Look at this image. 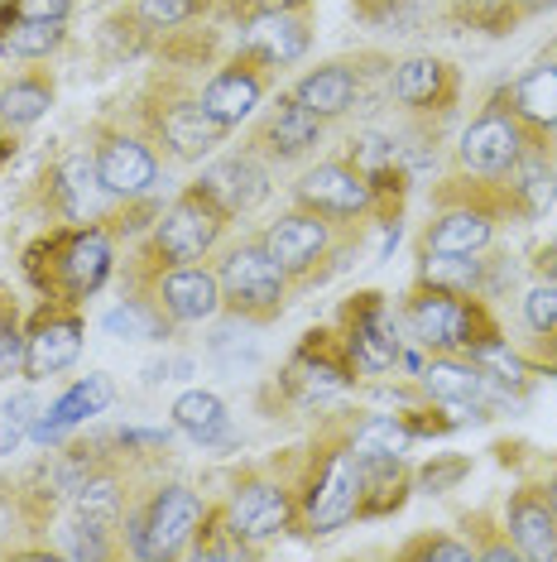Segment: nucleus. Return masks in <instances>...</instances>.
Here are the masks:
<instances>
[{
	"mask_svg": "<svg viewBox=\"0 0 557 562\" xmlns=\"http://www.w3.org/2000/svg\"><path fill=\"white\" fill-rule=\"evenodd\" d=\"M30 408H34L30 394H20V400H10L5 408H0V457L15 452V447H20L24 424H30Z\"/></svg>",
	"mask_w": 557,
	"mask_h": 562,
	"instance_id": "nucleus-40",
	"label": "nucleus"
},
{
	"mask_svg": "<svg viewBox=\"0 0 557 562\" xmlns=\"http://www.w3.org/2000/svg\"><path fill=\"white\" fill-rule=\"evenodd\" d=\"M356 72L351 68H318V72H308L298 87H294V97L303 101V106L312 111V116H322V121H332V116H346L351 106H356Z\"/></svg>",
	"mask_w": 557,
	"mask_h": 562,
	"instance_id": "nucleus-24",
	"label": "nucleus"
},
{
	"mask_svg": "<svg viewBox=\"0 0 557 562\" xmlns=\"http://www.w3.org/2000/svg\"><path fill=\"white\" fill-rule=\"evenodd\" d=\"M111 274V240L106 232H72L54 240V279L62 284V293L72 299H87V293L101 289V279Z\"/></svg>",
	"mask_w": 557,
	"mask_h": 562,
	"instance_id": "nucleus-12",
	"label": "nucleus"
},
{
	"mask_svg": "<svg viewBox=\"0 0 557 562\" xmlns=\"http://www.w3.org/2000/svg\"><path fill=\"white\" fill-rule=\"evenodd\" d=\"M346 356L356 361L361 370H389L399 361V337H395V317L389 308L375 299V293H365V299L351 308V337H346Z\"/></svg>",
	"mask_w": 557,
	"mask_h": 562,
	"instance_id": "nucleus-13",
	"label": "nucleus"
},
{
	"mask_svg": "<svg viewBox=\"0 0 557 562\" xmlns=\"http://www.w3.org/2000/svg\"><path fill=\"white\" fill-rule=\"evenodd\" d=\"M409 424H399V418H365L356 428V438H351V452H356V462H389V457H399L403 447H409Z\"/></svg>",
	"mask_w": 557,
	"mask_h": 562,
	"instance_id": "nucleus-31",
	"label": "nucleus"
},
{
	"mask_svg": "<svg viewBox=\"0 0 557 562\" xmlns=\"http://www.w3.org/2000/svg\"><path fill=\"white\" fill-rule=\"evenodd\" d=\"M246 54L264 68H284L308 54V24L294 10H255L246 20Z\"/></svg>",
	"mask_w": 557,
	"mask_h": 562,
	"instance_id": "nucleus-17",
	"label": "nucleus"
},
{
	"mask_svg": "<svg viewBox=\"0 0 557 562\" xmlns=\"http://www.w3.org/2000/svg\"><path fill=\"white\" fill-rule=\"evenodd\" d=\"M510 111L534 135L557 131V63H538L534 72H524V78H519Z\"/></svg>",
	"mask_w": 557,
	"mask_h": 562,
	"instance_id": "nucleus-25",
	"label": "nucleus"
},
{
	"mask_svg": "<svg viewBox=\"0 0 557 562\" xmlns=\"http://www.w3.org/2000/svg\"><path fill=\"white\" fill-rule=\"evenodd\" d=\"M361 495H365V476L351 447L327 452V462L318 467V476L308 485V501H303V519L312 533H337L361 515Z\"/></svg>",
	"mask_w": 557,
	"mask_h": 562,
	"instance_id": "nucleus-5",
	"label": "nucleus"
},
{
	"mask_svg": "<svg viewBox=\"0 0 557 562\" xmlns=\"http://www.w3.org/2000/svg\"><path fill=\"white\" fill-rule=\"evenodd\" d=\"M423 385L442 404H476L480 394L490 390V375L476 361H452V356H437L433 366H423Z\"/></svg>",
	"mask_w": 557,
	"mask_h": 562,
	"instance_id": "nucleus-27",
	"label": "nucleus"
},
{
	"mask_svg": "<svg viewBox=\"0 0 557 562\" xmlns=\"http://www.w3.org/2000/svg\"><path fill=\"white\" fill-rule=\"evenodd\" d=\"M173 424L183 432H193L197 442H221L226 438V404L207 390H187L179 404H173Z\"/></svg>",
	"mask_w": 557,
	"mask_h": 562,
	"instance_id": "nucleus-30",
	"label": "nucleus"
},
{
	"mask_svg": "<svg viewBox=\"0 0 557 562\" xmlns=\"http://www.w3.org/2000/svg\"><path fill=\"white\" fill-rule=\"evenodd\" d=\"M423 279H428V284H442V289L471 293V284L480 279V260H476V255H428Z\"/></svg>",
	"mask_w": 557,
	"mask_h": 562,
	"instance_id": "nucleus-34",
	"label": "nucleus"
},
{
	"mask_svg": "<svg viewBox=\"0 0 557 562\" xmlns=\"http://www.w3.org/2000/svg\"><path fill=\"white\" fill-rule=\"evenodd\" d=\"M303 0H260V10H298Z\"/></svg>",
	"mask_w": 557,
	"mask_h": 562,
	"instance_id": "nucleus-47",
	"label": "nucleus"
},
{
	"mask_svg": "<svg viewBox=\"0 0 557 562\" xmlns=\"http://www.w3.org/2000/svg\"><path fill=\"white\" fill-rule=\"evenodd\" d=\"M96 178L111 198H145L159 183V159L135 135H106L96 149Z\"/></svg>",
	"mask_w": 557,
	"mask_h": 562,
	"instance_id": "nucleus-11",
	"label": "nucleus"
},
{
	"mask_svg": "<svg viewBox=\"0 0 557 562\" xmlns=\"http://www.w3.org/2000/svg\"><path fill=\"white\" fill-rule=\"evenodd\" d=\"M193 188H202L226 216H246V212H255L264 198H270V178H264V169L255 159H221V164H212V169H202V178Z\"/></svg>",
	"mask_w": 557,
	"mask_h": 562,
	"instance_id": "nucleus-15",
	"label": "nucleus"
},
{
	"mask_svg": "<svg viewBox=\"0 0 557 562\" xmlns=\"http://www.w3.org/2000/svg\"><path fill=\"white\" fill-rule=\"evenodd\" d=\"M106 193L101 188V178H96V164H87V159H68L58 169V198H62V207H68L72 216H87V212H96V198Z\"/></svg>",
	"mask_w": 557,
	"mask_h": 562,
	"instance_id": "nucleus-33",
	"label": "nucleus"
},
{
	"mask_svg": "<svg viewBox=\"0 0 557 562\" xmlns=\"http://www.w3.org/2000/svg\"><path fill=\"white\" fill-rule=\"evenodd\" d=\"M202 10V0H139V20L155 24V30H173L187 24Z\"/></svg>",
	"mask_w": 557,
	"mask_h": 562,
	"instance_id": "nucleus-38",
	"label": "nucleus"
},
{
	"mask_svg": "<svg viewBox=\"0 0 557 562\" xmlns=\"http://www.w3.org/2000/svg\"><path fill=\"white\" fill-rule=\"evenodd\" d=\"M155 303L173 323H207L221 308V279L202 265H169L155 284Z\"/></svg>",
	"mask_w": 557,
	"mask_h": 562,
	"instance_id": "nucleus-10",
	"label": "nucleus"
},
{
	"mask_svg": "<svg viewBox=\"0 0 557 562\" xmlns=\"http://www.w3.org/2000/svg\"><path fill=\"white\" fill-rule=\"evenodd\" d=\"M106 331L121 341H149V337H159V317L145 303H125V308L106 313Z\"/></svg>",
	"mask_w": 557,
	"mask_h": 562,
	"instance_id": "nucleus-36",
	"label": "nucleus"
},
{
	"mask_svg": "<svg viewBox=\"0 0 557 562\" xmlns=\"http://www.w3.org/2000/svg\"><path fill=\"white\" fill-rule=\"evenodd\" d=\"M490 236H496V207L462 202L428 226V255H480L490 246Z\"/></svg>",
	"mask_w": 557,
	"mask_h": 562,
	"instance_id": "nucleus-19",
	"label": "nucleus"
},
{
	"mask_svg": "<svg viewBox=\"0 0 557 562\" xmlns=\"http://www.w3.org/2000/svg\"><path fill=\"white\" fill-rule=\"evenodd\" d=\"M72 509H78L82 524L111 533L121 524V485L111 476H87V481L72 485Z\"/></svg>",
	"mask_w": 557,
	"mask_h": 562,
	"instance_id": "nucleus-29",
	"label": "nucleus"
},
{
	"mask_svg": "<svg viewBox=\"0 0 557 562\" xmlns=\"http://www.w3.org/2000/svg\"><path fill=\"white\" fill-rule=\"evenodd\" d=\"M524 149H528V125L519 121L514 111H486L480 121L466 125L457 159H462V169L476 178H504Z\"/></svg>",
	"mask_w": 557,
	"mask_h": 562,
	"instance_id": "nucleus-6",
	"label": "nucleus"
},
{
	"mask_svg": "<svg viewBox=\"0 0 557 562\" xmlns=\"http://www.w3.org/2000/svg\"><path fill=\"white\" fill-rule=\"evenodd\" d=\"M226 519L246 543L274 539V533H284L294 524V495L274 481H240L231 505H226Z\"/></svg>",
	"mask_w": 557,
	"mask_h": 562,
	"instance_id": "nucleus-9",
	"label": "nucleus"
},
{
	"mask_svg": "<svg viewBox=\"0 0 557 562\" xmlns=\"http://www.w3.org/2000/svg\"><path fill=\"white\" fill-rule=\"evenodd\" d=\"M62 20H20V15H5L0 24V54L10 58H48L58 54L62 44Z\"/></svg>",
	"mask_w": 557,
	"mask_h": 562,
	"instance_id": "nucleus-28",
	"label": "nucleus"
},
{
	"mask_svg": "<svg viewBox=\"0 0 557 562\" xmlns=\"http://www.w3.org/2000/svg\"><path fill=\"white\" fill-rule=\"evenodd\" d=\"M217 279H221V303H226V308H236L240 317H255V323H264V317L284 313L288 270L260 246V240H255V246H236L231 255H226Z\"/></svg>",
	"mask_w": 557,
	"mask_h": 562,
	"instance_id": "nucleus-2",
	"label": "nucleus"
},
{
	"mask_svg": "<svg viewBox=\"0 0 557 562\" xmlns=\"http://www.w3.org/2000/svg\"><path fill=\"white\" fill-rule=\"evenodd\" d=\"M403 558H428V562H471L476 548L471 543H457V539H418L403 548Z\"/></svg>",
	"mask_w": 557,
	"mask_h": 562,
	"instance_id": "nucleus-42",
	"label": "nucleus"
},
{
	"mask_svg": "<svg viewBox=\"0 0 557 562\" xmlns=\"http://www.w3.org/2000/svg\"><path fill=\"white\" fill-rule=\"evenodd\" d=\"M24 366V337L15 313H0V380H10Z\"/></svg>",
	"mask_w": 557,
	"mask_h": 562,
	"instance_id": "nucleus-43",
	"label": "nucleus"
},
{
	"mask_svg": "<svg viewBox=\"0 0 557 562\" xmlns=\"http://www.w3.org/2000/svg\"><path fill=\"white\" fill-rule=\"evenodd\" d=\"M543 501L553 505V515H557V471H553V481H548V495H543Z\"/></svg>",
	"mask_w": 557,
	"mask_h": 562,
	"instance_id": "nucleus-48",
	"label": "nucleus"
},
{
	"mask_svg": "<svg viewBox=\"0 0 557 562\" xmlns=\"http://www.w3.org/2000/svg\"><path fill=\"white\" fill-rule=\"evenodd\" d=\"M155 131H159V139L179 159H202V155H212V149L221 145L231 125H221L217 116H207V111H202V101L187 97V101H169V106L159 111Z\"/></svg>",
	"mask_w": 557,
	"mask_h": 562,
	"instance_id": "nucleus-14",
	"label": "nucleus"
},
{
	"mask_svg": "<svg viewBox=\"0 0 557 562\" xmlns=\"http://www.w3.org/2000/svg\"><path fill=\"white\" fill-rule=\"evenodd\" d=\"M207 524V505L197 501V491L187 485H163L149 501L145 515L130 519V543L139 558H179L187 543L197 539V529Z\"/></svg>",
	"mask_w": 557,
	"mask_h": 562,
	"instance_id": "nucleus-3",
	"label": "nucleus"
},
{
	"mask_svg": "<svg viewBox=\"0 0 557 562\" xmlns=\"http://www.w3.org/2000/svg\"><path fill=\"white\" fill-rule=\"evenodd\" d=\"M106 404H111V380L106 375H87V380H78V385L62 394L54 408H48V418L34 424V438H54V432L82 424V418H92V414H101Z\"/></svg>",
	"mask_w": 557,
	"mask_h": 562,
	"instance_id": "nucleus-26",
	"label": "nucleus"
},
{
	"mask_svg": "<svg viewBox=\"0 0 557 562\" xmlns=\"http://www.w3.org/2000/svg\"><path fill=\"white\" fill-rule=\"evenodd\" d=\"M462 15L471 24H480V30L500 34L504 24L519 15V5H514V0H462Z\"/></svg>",
	"mask_w": 557,
	"mask_h": 562,
	"instance_id": "nucleus-39",
	"label": "nucleus"
},
{
	"mask_svg": "<svg viewBox=\"0 0 557 562\" xmlns=\"http://www.w3.org/2000/svg\"><path fill=\"white\" fill-rule=\"evenodd\" d=\"M48 106H54V87L44 78H20L0 92V121L10 125H34L39 116H48Z\"/></svg>",
	"mask_w": 557,
	"mask_h": 562,
	"instance_id": "nucleus-32",
	"label": "nucleus"
},
{
	"mask_svg": "<svg viewBox=\"0 0 557 562\" xmlns=\"http://www.w3.org/2000/svg\"><path fill=\"white\" fill-rule=\"evenodd\" d=\"M82 351V323L72 313H44L39 323L30 327L24 337V375L44 380V375H58L78 361Z\"/></svg>",
	"mask_w": 557,
	"mask_h": 562,
	"instance_id": "nucleus-16",
	"label": "nucleus"
},
{
	"mask_svg": "<svg viewBox=\"0 0 557 562\" xmlns=\"http://www.w3.org/2000/svg\"><path fill=\"white\" fill-rule=\"evenodd\" d=\"M193 558H246V539L231 529V519H207V529H197V539L187 543Z\"/></svg>",
	"mask_w": 557,
	"mask_h": 562,
	"instance_id": "nucleus-35",
	"label": "nucleus"
},
{
	"mask_svg": "<svg viewBox=\"0 0 557 562\" xmlns=\"http://www.w3.org/2000/svg\"><path fill=\"white\" fill-rule=\"evenodd\" d=\"M226 222H231V216H226L217 202L202 193V188H187V193L159 216L155 255L163 265H197L202 255L221 240Z\"/></svg>",
	"mask_w": 557,
	"mask_h": 562,
	"instance_id": "nucleus-4",
	"label": "nucleus"
},
{
	"mask_svg": "<svg viewBox=\"0 0 557 562\" xmlns=\"http://www.w3.org/2000/svg\"><path fill=\"white\" fill-rule=\"evenodd\" d=\"M0 159H5V135H0Z\"/></svg>",
	"mask_w": 557,
	"mask_h": 562,
	"instance_id": "nucleus-49",
	"label": "nucleus"
},
{
	"mask_svg": "<svg viewBox=\"0 0 557 562\" xmlns=\"http://www.w3.org/2000/svg\"><path fill=\"white\" fill-rule=\"evenodd\" d=\"M510 207L514 212H524V216H548L553 212V202H557V169L548 164V155L543 149H534V139H528V149L510 164Z\"/></svg>",
	"mask_w": 557,
	"mask_h": 562,
	"instance_id": "nucleus-22",
	"label": "nucleus"
},
{
	"mask_svg": "<svg viewBox=\"0 0 557 562\" xmlns=\"http://www.w3.org/2000/svg\"><path fill=\"white\" fill-rule=\"evenodd\" d=\"M68 10H72V0H15L10 15H20V20H62Z\"/></svg>",
	"mask_w": 557,
	"mask_h": 562,
	"instance_id": "nucleus-44",
	"label": "nucleus"
},
{
	"mask_svg": "<svg viewBox=\"0 0 557 562\" xmlns=\"http://www.w3.org/2000/svg\"><path fill=\"white\" fill-rule=\"evenodd\" d=\"M322 139V116H312L298 97H278L270 116L260 121V145L274 159H303L308 149H318Z\"/></svg>",
	"mask_w": 557,
	"mask_h": 562,
	"instance_id": "nucleus-18",
	"label": "nucleus"
},
{
	"mask_svg": "<svg viewBox=\"0 0 557 562\" xmlns=\"http://www.w3.org/2000/svg\"><path fill=\"white\" fill-rule=\"evenodd\" d=\"M298 207L322 212V216H365L375 207V183L361 164H318L298 178Z\"/></svg>",
	"mask_w": 557,
	"mask_h": 562,
	"instance_id": "nucleus-7",
	"label": "nucleus"
},
{
	"mask_svg": "<svg viewBox=\"0 0 557 562\" xmlns=\"http://www.w3.org/2000/svg\"><path fill=\"white\" fill-rule=\"evenodd\" d=\"M260 246L270 250L278 265H284L288 279H294V274H312V270H318V260H327V250H332V222H327L322 212L298 207V212L278 216L270 232L260 236Z\"/></svg>",
	"mask_w": 557,
	"mask_h": 562,
	"instance_id": "nucleus-8",
	"label": "nucleus"
},
{
	"mask_svg": "<svg viewBox=\"0 0 557 562\" xmlns=\"http://www.w3.org/2000/svg\"><path fill=\"white\" fill-rule=\"evenodd\" d=\"M409 327L418 331L423 347H433L442 356H452V351L471 356L476 347L496 341V327H490V317L480 313V303H466V293L428 284V279L409 299Z\"/></svg>",
	"mask_w": 557,
	"mask_h": 562,
	"instance_id": "nucleus-1",
	"label": "nucleus"
},
{
	"mask_svg": "<svg viewBox=\"0 0 557 562\" xmlns=\"http://www.w3.org/2000/svg\"><path fill=\"white\" fill-rule=\"evenodd\" d=\"M264 97V82L255 68H246V63H231V68H221L217 78H212L207 87H202V111L207 116H217L221 125H240L250 116V111L260 106Z\"/></svg>",
	"mask_w": 557,
	"mask_h": 562,
	"instance_id": "nucleus-21",
	"label": "nucleus"
},
{
	"mask_svg": "<svg viewBox=\"0 0 557 562\" xmlns=\"http://www.w3.org/2000/svg\"><path fill=\"white\" fill-rule=\"evenodd\" d=\"M524 323L534 327L538 337H553V341H557V279L538 284V289L524 299Z\"/></svg>",
	"mask_w": 557,
	"mask_h": 562,
	"instance_id": "nucleus-37",
	"label": "nucleus"
},
{
	"mask_svg": "<svg viewBox=\"0 0 557 562\" xmlns=\"http://www.w3.org/2000/svg\"><path fill=\"white\" fill-rule=\"evenodd\" d=\"M504 529H510V543L519 548V558L557 562V515H553V505L543 501V495L519 491L510 501V519H504Z\"/></svg>",
	"mask_w": 557,
	"mask_h": 562,
	"instance_id": "nucleus-20",
	"label": "nucleus"
},
{
	"mask_svg": "<svg viewBox=\"0 0 557 562\" xmlns=\"http://www.w3.org/2000/svg\"><path fill=\"white\" fill-rule=\"evenodd\" d=\"M519 5V15H543V10H553L557 0H514Z\"/></svg>",
	"mask_w": 557,
	"mask_h": 562,
	"instance_id": "nucleus-46",
	"label": "nucleus"
},
{
	"mask_svg": "<svg viewBox=\"0 0 557 562\" xmlns=\"http://www.w3.org/2000/svg\"><path fill=\"white\" fill-rule=\"evenodd\" d=\"M395 97L413 111H447V101L457 97V78L442 58H403L395 68Z\"/></svg>",
	"mask_w": 557,
	"mask_h": 562,
	"instance_id": "nucleus-23",
	"label": "nucleus"
},
{
	"mask_svg": "<svg viewBox=\"0 0 557 562\" xmlns=\"http://www.w3.org/2000/svg\"><path fill=\"white\" fill-rule=\"evenodd\" d=\"M462 476H466V462L428 467V471H423V485H428V491H442V485H452V481H462Z\"/></svg>",
	"mask_w": 557,
	"mask_h": 562,
	"instance_id": "nucleus-45",
	"label": "nucleus"
},
{
	"mask_svg": "<svg viewBox=\"0 0 557 562\" xmlns=\"http://www.w3.org/2000/svg\"><path fill=\"white\" fill-rule=\"evenodd\" d=\"M62 548H68V558H111V543L106 533L92 529V524H72V529H62Z\"/></svg>",
	"mask_w": 557,
	"mask_h": 562,
	"instance_id": "nucleus-41",
	"label": "nucleus"
}]
</instances>
